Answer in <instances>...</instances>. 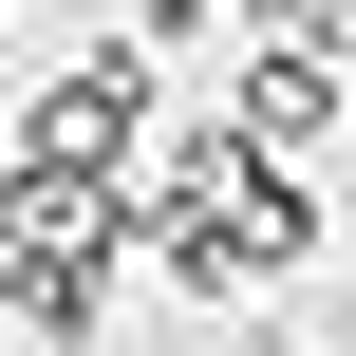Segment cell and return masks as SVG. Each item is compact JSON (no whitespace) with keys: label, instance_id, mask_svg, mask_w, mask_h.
I'll return each mask as SVG.
<instances>
[{"label":"cell","instance_id":"cell-1","mask_svg":"<svg viewBox=\"0 0 356 356\" xmlns=\"http://www.w3.org/2000/svg\"><path fill=\"white\" fill-rule=\"evenodd\" d=\"M150 131V56H75L56 94H38V131H19V169H75V188H113V150Z\"/></svg>","mask_w":356,"mask_h":356},{"label":"cell","instance_id":"cell-2","mask_svg":"<svg viewBox=\"0 0 356 356\" xmlns=\"http://www.w3.org/2000/svg\"><path fill=\"white\" fill-rule=\"evenodd\" d=\"M319 113H338V75H319V56H263V150H300Z\"/></svg>","mask_w":356,"mask_h":356},{"label":"cell","instance_id":"cell-3","mask_svg":"<svg viewBox=\"0 0 356 356\" xmlns=\"http://www.w3.org/2000/svg\"><path fill=\"white\" fill-rule=\"evenodd\" d=\"M338 319H356V263H338Z\"/></svg>","mask_w":356,"mask_h":356}]
</instances>
